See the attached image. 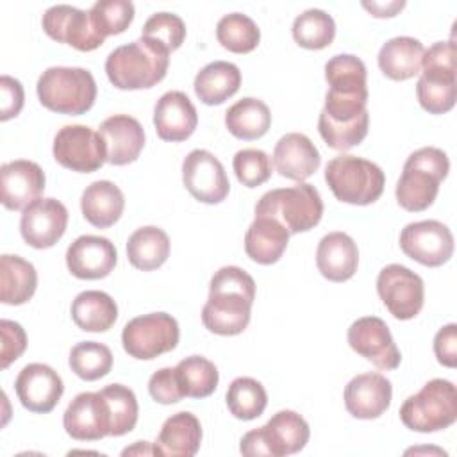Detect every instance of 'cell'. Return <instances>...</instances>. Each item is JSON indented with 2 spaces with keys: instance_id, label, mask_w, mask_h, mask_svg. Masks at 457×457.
<instances>
[{
  "instance_id": "cell-1",
  "label": "cell",
  "mask_w": 457,
  "mask_h": 457,
  "mask_svg": "<svg viewBox=\"0 0 457 457\" xmlns=\"http://www.w3.org/2000/svg\"><path fill=\"white\" fill-rule=\"evenodd\" d=\"M253 300L255 282L252 275L239 266H223L211 278L202 323L212 334L237 336L250 323Z\"/></svg>"
},
{
  "instance_id": "cell-2",
  "label": "cell",
  "mask_w": 457,
  "mask_h": 457,
  "mask_svg": "<svg viewBox=\"0 0 457 457\" xmlns=\"http://www.w3.org/2000/svg\"><path fill=\"white\" fill-rule=\"evenodd\" d=\"M366 64L352 54H337L325 64L328 91L321 114L336 123H348L366 112Z\"/></svg>"
},
{
  "instance_id": "cell-3",
  "label": "cell",
  "mask_w": 457,
  "mask_h": 457,
  "mask_svg": "<svg viewBox=\"0 0 457 457\" xmlns=\"http://www.w3.org/2000/svg\"><path fill=\"white\" fill-rule=\"evenodd\" d=\"M170 52L139 37L114 48L105 59V73L118 89L154 87L166 77Z\"/></svg>"
},
{
  "instance_id": "cell-4",
  "label": "cell",
  "mask_w": 457,
  "mask_h": 457,
  "mask_svg": "<svg viewBox=\"0 0 457 457\" xmlns=\"http://www.w3.org/2000/svg\"><path fill=\"white\" fill-rule=\"evenodd\" d=\"M450 171L448 155L436 146H423L414 150L396 182L395 195L400 207L411 212L428 209L439 191V184Z\"/></svg>"
},
{
  "instance_id": "cell-5",
  "label": "cell",
  "mask_w": 457,
  "mask_h": 457,
  "mask_svg": "<svg viewBox=\"0 0 457 457\" xmlns=\"http://www.w3.org/2000/svg\"><path fill=\"white\" fill-rule=\"evenodd\" d=\"M43 107L59 114L79 116L87 112L96 100V82L89 70L75 66L46 68L36 84Z\"/></svg>"
},
{
  "instance_id": "cell-6",
  "label": "cell",
  "mask_w": 457,
  "mask_h": 457,
  "mask_svg": "<svg viewBox=\"0 0 457 457\" xmlns=\"http://www.w3.org/2000/svg\"><path fill=\"white\" fill-rule=\"evenodd\" d=\"M325 180L339 202L370 205L380 198L386 175L378 164L368 159L341 154L327 162Z\"/></svg>"
},
{
  "instance_id": "cell-7",
  "label": "cell",
  "mask_w": 457,
  "mask_h": 457,
  "mask_svg": "<svg viewBox=\"0 0 457 457\" xmlns=\"http://www.w3.org/2000/svg\"><path fill=\"white\" fill-rule=\"evenodd\" d=\"M255 216L280 221L289 234L314 228L323 216V200L312 184L298 182L291 187L266 191L255 204Z\"/></svg>"
},
{
  "instance_id": "cell-8",
  "label": "cell",
  "mask_w": 457,
  "mask_h": 457,
  "mask_svg": "<svg viewBox=\"0 0 457 457\" xmlns=\"http://www.w3.org/2000/svg\"><path fill=\"white\" fill-rule=\"evenodd\" d=\"M402 423L414 432L445 430L457 420V389L446 378L428 380L400 407Z\"/></svg>"
},
{
  "instance_id": "cell-9",
  "label": "cell",
  "mask_w": 457,
  "mask_h": 457,
  "mask_svg": "<svg viewBox=\"0 0 457 457\" xmlns=\"http://www.w3.org/2000/svg\"><path fill=\"white\" fill-rule=\"evenodd\" d=\"M307 421L295 411L284 409L273 414L266 425L241 437L239 452L248 457H284L300 452L309 441Z\"/></svg>"
},
{
  "instance_id": "cell-10",
  "label": "cell",
  "mask_w": 457,
  "mask_h": 457,
  "mask_svg": "<svg viewBox=\"0 0 457 457\" xmlns=\"http://www.w3.org/2000/svg\"><path fill=\"white\" fill-rule=\"evenodd\" d=\"M179 323L168 312H150L132 318L121 332L123 350L139 361H150L171 352L179 343Z\"/></svg>"
},
{
  "instance_id": "cell-11",
  "label": "cell",
  "mask_w": 457,
  "mask_h": 457,
  "mask_svg": "<svg viewBox=\"0 0 457 457\" xmlns=\"http://www.w3.org/2000/svg\"><path fill=\"white\" fill-rule=\"evenodd\" d=\"M54 159L79 173H93L107 162L102 136L87 125H64L54 137Z\"/></svg>"
},
{
  "instance_id": "cell-12",
  "label": "cell",
  "mask_w": 457,
  "mask_h": 457,
  "mask_svg": "<svg viewBox=\"0 0 457 457\" xmlns=\"http://www.w3.org/2000/svg\"><path fill=\"white\" fill-rule=\"evenodd\" d=\"M377 293L396 320H412L425 302L421 277L402 264H387L378 271Z\"/></svg>"
},
{
  "instance_id": "cell-13",
  "label": "cell",
  "mask_w": 457,
  "mask_h": 457,
  "mask_svg": "<svg viewBox=\"0 0 457 457\" xmlns=\"http://www.w3.org/2000/svg\"><path fill=\"white\" fill-rule=\"evenodd\" d=\"M400 248L412 261L436 268L453 255L452 230L437 220L409 223L400 232Z\"/></svg>"
},
{
  "instance_id": "cell-14",
  "label": "cell",
  "mask_w": 457,
  "mask_h": 457,
  "mask_svg": "<svg viewBox=\"0 0 457 457\" xmlns=\"http://www.w3.org/2000/svg\"><path fill=\"white\" fill-rule=\"evenodd\" d=\"M182 182L189 195L204 204H220L230 191L223 164L202 148H195L184 157Z\"/></svg>"
},
{
  "instance_id": "cell-15",
  "label": "cell",
  "mask_w": 457,
  "mask_h": 457,
  "mask_svg": "<svg viewBox=\"0 0 457 457\" xmlns=\"http://www.w3.org/2000/svg\"><path fill=\"white\" fill-rule=\"evenodd\" d=\"M43 30L57 43H66L80 52H91L104 45L102 37L91 23L89 11L73 5L57 4L45 11L41 18Z\"/></svg>"
},
{
  "instance_id": "cell-16",
  "label": "cell",
  "mask_w": 457,
  "mask_h": 457,
  "mask_svg": "<svg viewBox=\"0 0 457 457\" xmlns=\"http://www.w3.org/2000/svg\"><path fill=\"white\" fill-rule=\"evenodd\" d=\"M346 337L350 348L377 368L396 370L400 366V350L384 320L377 316L359 318L350 325Z\"/></svg>"
},
{
  "instance_id": "cell-17",
  "label": "cell",
  "mask_w": 457,
  "mask_h": 457,
  "mask_svg": "<svg viewBox=\"0 0 457 457\" xmlns=\"http://www.w3.org/2000/svg\"><path fill=\"white\" fill-rule=\"evenodd\" d=\"M68 209L55 198H39L23 209L20 232L32 248H50L66 232Z\"/></svg>"
},
{
  "instance_id": "cell-18",
  "label": "cell",
  "mask_w": 457,
  "mask_h": 457,
  "mask_svg": "<svg viewBox=\"0 0 457 457\" xmlns=\"http://www.w3.org/2000/svg\"><path fill=\"white\" fill-rule=\"evenodd\" d=\"M14 391L25 409L37 414L50 412L64 393L61 375L48 364L30 362L14 380Z\"/></svg>"
},
{
  "instance_id": "cell-19",
  "label": "cell",
  "mask_w": 457,
  "mask_h": 457,
  "mask_svg": "<svg viewBox=\"0 0 457 457\" xmlns=\"http://www.w3.org/2000/svg\"><path fill=\"white\" fill-rule=\"evenodd\" d=\"M64 430L77 441H98L111 434V416L100 391L79 393L64 411Z\"/></svg>"
},
{
  "instance_id": "cell-20",
  "label": "cell",
  "mask_w": 457,
  "mask_h": 457,
  "mask_svg": "<svg viewBox=\"0 0 457 457\" xmlns=\"http://www.w3.org/2000/svg\"><path fill=\"white\" fill-rule=\"evenodd\" d=\"M45 191V171L34 161L18 159L0 168V198L5 209L23 211Z\"/></svg>"
},
{
  "instance_id": "cell-21",
  "label": "cell",
  "mask_w": 457,
  "mask_h": 457,
  "mask_svg": "<svg viewBox=\"0 0 457 457\" xmlns=\"http://www.w3.org/2000/svg\"><path fill=\"white\" fill-rule=\"evenodd\" d=\"M118 261L116 246L102 236H80L66 250V266L70 273L82 280L107 277Z\"/></svg>"
},
{
  "instance_id": "cell-22",
  "label": "cell",
  "mask_w": 457,
  "mask_h": 457,
  "mask_svg": "<svg viewBox=\"0 0 457 457\" xmlns=\"http://www.w3.org/2000/svg\"><path fill=\"white\" fill-rule=\"evenodd\" d=\"M391 396V382L382 373H361L345 387V407L357 420H375L389 409Z\"/></svg>"
},
{
  "instance_id": "cell-23",
  "label": "cell",
  "mask_w": 457,
  "mask_h": 457,
  "mask_svg": "<svg viewBox=\"0 0 457 457\" xmlns=\"http://www.w3.org/2000/svg\"><path fill=\"white\" fill-rule=\"evenodd\" d=\"M155 132L162 141H186L198 125V112L182 91H166L154 107Z\"/></svg>"
},
{
  "instance_id": "cell-24",
  "label": "cell",
  "mask_w": 457,
  "mask_h": 457,
  "mask_svg": "<svg viewBox=\"0 0 457 457\" xmlns=\"http://www.w3.org/2000/svg\"><path fill=\"white\" fill-rule=\"evenodd\" d=\"M98 134L105 143L107 162L114 166L134 162L145 146V130L141 123L129 114L105 118L98 127Z\"/></svg>"
},
{
  "instance_id": "cell-25",
  "label": "cell",
  "mask_w": 457,
  "mask_h": 457,
  "mask_svg": "<svg viewBox=\"0 0 457 457\" xmlns=\"http://www.w3.org/2000/svg\"><path fill=\"white\" fill-rule=\"evenodd\" d=\"M320 152L305 134L289 132L275 145L273 166L286 179L303 182L320 168Z\"/></svg>"
},
{
  "instance_id": "cell-26",
  "label": "cell",
  "mask_w": 457,
  "mask_h": 457,
  "mask_svg": "<svg viewBox=\"0 0 457 457\" xmlns=\"http://www.w3.org/2000/svg\"><path fill=\"white\" fill-rule=\"evenodd\" d=\"M316 264L320 273L330 282H345L352 278L359 264L355 241L345 232H328L318 243Z\"/></svg>"
},
{
  "instance_id": "cell-27",
  "label": "cell",
  "mask_w": 457,
  "mask_h": 457,
  "mask_svg": "<svg viewBox=\"0 0 457 457\" xmlns=\"http://www.w3.org/2000/svg\"><path fill=\"white\" fill-rule=\"evenodd\" d=\"M200 443L202 425L198 418L187 411H180L162 423L154 443V452L162 457H193L200 450Z\"/></svg>"
},
{
  "instance_id": "cell-28",
  "label": "cell",
  "mask_w": 457,
  "mask_h": 457,
  "mask_svg": "<svg viewBox=\"0 0 457 457\" xmlns=\"http://www.w3.org/2000/svg\"><path fill=\"white\" fill-rule=\"evenodd\" d=\"M287 228L270 216H255L245 234V252L257 264L277 262L287 248Z\"/></svg>"
},
{
  "instance_id": "cell-29",
  "label": "cell",
  "mask_w": 457,
  "mask_h": 457,
  "mask_svg": "<svg viewBox=\"0 0 457 457\" xmlns=\"http://www.w3.org/2000/svg\"><path fill=\"white\" fill-rule=\"evenodd\" d=\"M125 209L121 189L111 180L91 182L80 196V211L87 223L98 228L114 225Z\"/></svg>"
},
{
  "instance_id": "cell-30",
  "label": "cell",
  "mask_w": 457,
  "mask_h": 457,
  "mask_svg": "<svg viewBox=\"0 0 457 457\" xmlns=\"http://www.w3.org/2000/svg\"><path fill=\"white\" fill-rule=\"evenodd\" d=\"M425 46L411 36H396L387 39L377 55L380 71L391 80H407L420 73Z\"/></svg>"
},
{
  "instance_id": "cell-31",
  "label": "cell",
  "mask_w": 457,
  "mask_h": 457,
  "mask_svg": "<svg viewBox=\"0 0 457 457\" xmlns=\"http://www.w3.org/2000/svg\"><path fill=\"white\" fill-rule=\"evenodd\" d=\"M241 71L234 62L214 61L205 64L195 77L193 87L205 105H220L237 93Z\"/></svg>"
},
{
  "instance_id": "cell-32",
  "label": "cell",
  "mask_w": 457,
  "mask_h": 457,
  "mask_svg": "<svg viewBox=\"0 0 457 457\" xmlns=\"http://www.w3.org/2000/svg\"><path fill=\"white\" fill-rule=\"evenodd\" d=\"M37 287V271L32 262L20 255L0 257V300L7 305L29 302Z\"/></svg>"
},
{
  "instance_id": "cell-33",
  "label": "cell",
  "mask_w": 457,
  "mask_h": 457,
  "mask_svg": "<svg viewBox=\"0 0 457 457\" xmlns=\"http://www.w3.org/2000/svg\"><path fill=\"white\" fill-rule=\"evenodd\" d=\"M116 318L118 305L105 291H82L71 302V320L80 330L105 332L114 325Z\"/></svg>"
},
{
  "instance_id": "cell-34",
  "label": "cell",
  "mask_w": 457,
  "mask_h": 457,
  "mask_svg": "<svg viewBox=\"0 0 457 457\" xmlns=\"http://www.w3.org/2000/svg\"><path fill=\"white\" fill-rule=\"evenodd\" d=\"M168 255L170 237L162 228L146 225L139 227L129 236L127 259L134 268L141 271L157 270L166 262Z\"/></svg>"
},
{
  "instance_id": "cell-35",
  "label": "cell",
  "mask_w": 457,
  "mask_h": 457,
  "mask_svg": "<svg viewBox=\"0 0 457 457\" xmlns=\"http://www.w3.org/2000/svg\"><path fill=\"white\" fill-rule=\"evenodd\" d=\"M271 125V112L268 105L252 96H245L230 105L225 112V127L228 132L245 141L262 137Z\"/></svg>"
},
{
  "instance_id": "cell-36",
  "label": "cell",
  "mask_w": 457,
  "mask_h": 457,
  "mask_svg": "<svg viewBox=\"0 0 457 457\" xmlns=\"http://www.w3.org/2000/svg\"><path fill=\"white\" fill-rule=\"evenodd\" d=\"M420 105L430 114H445L455 105L457 80L455 71L423 68L416 84Z\"/></svg>"
},
{
  "instance_id": "cell-37",
  "label": "cell",
  "mask_w": 457,
  "mask_h": 457,
  "mask_svg": "<svg viewBox=\"0 0 457 457\" xmlns=\"http://www.w3.org/2000/svg\"><path fill=\"white\" fill-rule=\"evenodd\" d=\"M175 375L184 396L205 398L218 387V368L202 355H189L175 366Z\"/></svg>"
},
{
  "instance_id": "cell-38",
  "label": "cell",
  "mask_w": 457,
  "mask_h": 457,
  "mask_svg": "<svg viewBox=\"0 0 457 457\" xmlns=\"http://www.w3.org/2000/svg\"><path fill=\"white\" fill-rule=\"evenodd\" d=\"M225 400L234 418L250 421L259 418L264 412L268 403V395L264 386L259 380L252 377H237L230 382Z\"/></svg>"
},
{
  "instance_id": "cell-39",
  "label": "cell",
  "mask_w": 457,
  "mask_h": 457,
  "mask_svg": "<svg viewBox=\"0 0 457 457\" xmlns=\"http://www.w3.org/2000/svg\"><path fill=\"white\" fill-rule=\"evenodd\" d=\"M216 37L218 43L228 52L248 54L257 48L261 30L250 16L243 12H230L220 18L216 25Z\"/></svg>"
},
{
  "instance_id": "cell-40",
  "label": "cell",
  "mask_w": 457,
  "mask_h": 457,
  "mask_svg": "<svg viewBox=\"0 0 457 457\" xmlns=\"http://www.w3.org/2000/svg\"><path fill=\"white\" fill-rule=\"evenodd\" d=\"M295 41L307 50L327 48L336 36L334 18L323 9H307L293 21Z\"/></svg>"
},
{
  "instance_id": "cell-41",
  "label": "cell",
  "mask_w": 457,
  "mask_h": 457,
  "mask_svg": "<svg viewBox=\"0 0 457 457\" xmlns=\"http://www.w3.org/2000/svg\"><path fill=\"white\" fill-rule=\"evenodd\" d=\"M100 395L104 396L109 416H111V434L109 436H123L129 434L136 423H137V400L130 387L123 384H109L104 389H100Z\"/></svg>"
},
{
  "instance_id": "cell-42",
  "label": "cell",
  "mask_w": 457,
  "mask_h": 457,
  "mask_svg": "<svg viewBox=\"0 0 457 457\" xmlns=\"http://www.w3.org/2000/svg\"><path fill=\"white\" fill-rule=\"evenodd\" d=\"M70 368L82 380H98L112 368V352L107 345L96 341L77 343L70 352Z\"/></svg>"
},
{
  "instance_id": "cell-43",
  "label": "cell",
  "mask_w": 457,
  "mask_h": 457,
  "mask_svg": "<svg viewBox=\"0 0 457 457\" xmlns=\"http://www.w3.org/2000/svg\"><path fill=\"white\" fill-rule=\"evenodd\" d=\"M89 18L102 37L121 34L134 20V4L130 0H98L89 9Z\"/></svg>"
},
{
  "instance_id": "cell-44",
  "label": "cell",
  "mask_w": 457,
  "mask_h": 457,
  "mask_svg": "<svg viewBox=\"0 0 457 457\" xmlns=\"http://www.w3.org/2000/svg\"><path fill=\"white\" fill-rule=\"evenodd\" d=\"M368 125H370L368 111L348 123H336L327 116H323L321 112L318 118V132L323 137V141L330 148L341 150V152H346L355 145H359L368 134Z\"/></svg>"
},
{
  "instance_id": "cell-45",
  "label": "cell",
  "mask_w": 457,
  "mask_h": 457,
  "mask_svg": "<svg viewBox=\"0 0 457 457\" xmlns=\"http://www.w3.org/2000/svg\"><path fill=\"white\" fill-rule=\"evenodd\" d=\"M141 37L155 43L157 46L171 54L184 43L186 25L182 18L173 12H155L145 21Z\"/></svg>"
},
{
  "instance_id": "cell-46",
  "label": "cell",
  "mask_w": 457,
  "mask_h": 457,
  "mask_svg": "<svg viewBox=\"0 0 457 457\" xmlns=\"http://www.w3.org/2000/svg\"><path fill=\"white\" fill-rule=\"evenodd\" d=\"M232 168L237 180L246 187H257L271 177L270 155L259 148H243L236 152Z\"/></svg>"
},
{
  "instance_id": "cell-47",
  "label": "cell",
  "mask_w": 457,
  "mask_h": 457,
  "mask_svg": "<svg viewBox=\"0 0 457 457\" xmlns=\"http://www.w3.org/2000/svg\"><path fill=\"white\" fill-rule=\"evenodd\" d=\"M148 393L157 403H177L184 398V393L179 386L175 368H161L148 380Z\"/></svg>"
},
{
  "instance_id": "cell-48",
  "label": "cell",
  "mask_w": 457,
  "mask_h": 457,
  "mask_svg": "<svg viewBox=\"0 0 457 457\" xmlns=\"http://www.w3.org/2000/svg\"><path fill=\"white\" fill-rule=\"evenodd\" d=\"M0 334H2V368H9L11 362H14L27 348V334L23 327L11 320L0 321Z\"/></svg>"
},
{
  "instance_id": "cell-49",
  "label": "cell",
  "mask_w": 457,
  "mask_h": 457,
  "mask_svg": "<svg viewBox=\"0 0 457 457\" xmlns=\"http://www.w3.org/2000/svg\"><path fill=\"white\" fill-rule=\"evenodd\" d=\"M0 120L7 121L14 116L20 114L23 102H25V93L23 86L18 79L11 75H2L0 77Z\"/></svg>"
},
{
  "instance_id": "cell-50",
  "label": "cell",
  "mask_w": 457,
  "mask_h": 457,
  "mask_svg": "<svg viewBox=\"0 0 457 457\" xmlns=\"http://www.w3.org/2000/svg\"><path fill=\"white\" fill-rule=\"evenodd\" d=\"M434 353L439 364L446 368L457 366V325L448 323L437 330L434 337Z\"/></svg>"
},
{
  "instance_id": "cell-51",
  "label": "cell",
  "mask_w": 457,
  "mask_h": 457,
  "mask_svg": "<svg viewBox=\"0 0 457 457\" xmlns=\"http://www.w3.org/2000/svg\"><path fill=\"white\" fill-rule=\"evenodd\" d=\"M362 7L368 9L375 18H391L396 16L398 11L405 7L403 0H393V2H362Z\"/></svg>"
},
{
  "instance_id": "cell-52",
  "label": "cell",
  "mask_w": 457,
  "mask_h": 457,
  "mask_svg": "<svg viewBox=\"0 0 457 457\" xmlns=\"http://www.w3.org/2000/svg\"><path fill=\"white\" fill-rule=\"evenodd\" d=\"M121 453H123V455H134V453H137V455H141V453H146V455H155V452H154V446H152L148 441H137L134 446H130V448H125Z\"/></svg>"
}]
</instances>
